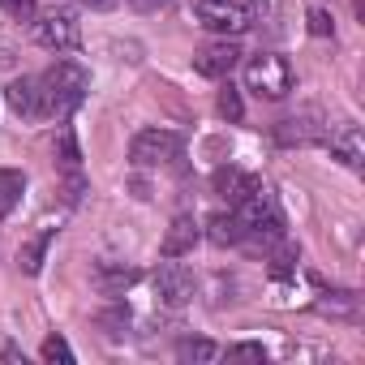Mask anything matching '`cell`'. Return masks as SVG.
Instances as JSON below:
<instances>
[{
    "label": "cell",
    "mask_w": 365,
    "mask_h": 365,
    "mask_svg": "<svg viewBox=\"0 0 365 365\" xmlns=\"http://www.w3.org/2000/svg\"><path fill=\"white\" fill-rule=\"evenodd\" d=\"M86 69L73 65V61H56L43 78H39V116H69L82 99H86Z\"/></svg>",
    "instance_id": "6da1fadb"
},
{
    "label": "cell",
    "mask_w": 365,
    "mask_h": 365,
    "mask_svg": "<svg viewBox=\"0 0 365 365\" xmlns=\"http://www.w3.org/2000/svg\"><path fill=\"white\" fill-rule=\"evenodd\" d=\"M232 211H237V220H241V228H245V241L271 250V245L284 237V211H279V202L271 198L267 185H262L258 194H250V198H245L241 207H232Z\"/></svg>",
    "instance_id": "7a4b0ae2"
},
{
    "label": "cell",
    "mask_w": 365,
    "mask_h": 365,
    "mask_svg": "<svg viewBox=\"0 0 365 365\" xmlns=\"http://www.w3.org/2000/svg\"><path fill=\"white\" fill-rule=\"evenodd\" d=\"M245 86L262 99H284L292 86H297V73L292 65L279 56V52H258L250 65H245Z\"/></svg>",
    "instance_id": "3957f363"
},
{
    "label": "cell",
    "mask_w": 365,
    "mask_h": 365,
    "mask_svg": "<svg viewBox=\"0 0 365 365\" xmlns=\"http://www.w3.org/2000/svg\"><path fill=\"white\" fill-rule=\"evenodd\" d=\"M194 14H198V26H207L215 35H241L254 26V9L245 0H198Z\"/></svg>",
    "instance_id": "277c9868"
},
{
    "label": "cell",
    "mask_w": 365,
    "mask_h": 365,
    "mask_svg": "<svg viewBox=\"0 0 365 365\" xmlns=\"http://www.w3.org/2000/svg\"><path fill=\"white\" fill-rule=\"evenodd\" d=\"M35 39L48 48V52H73L82 43V22L73 9H48L39 22H35Z\"/></svg>",
    "instance_id": "5b68a950"
},
{
    "label": "cell",
    "mask_w": 365,
    "mask_h": 365,
    "mask_svg": "<svg viewBox=\"0 0 365 365\" xmlns=\"http://www.w3.org/2000/svg\"><path fill=\"white\" fill-rule=\"evenodd\" d=\"M176 155H180V133H172V129H142L129 142V159L138 168H163Z\"/></svg>",
    "instance_id": "8992f818"
},
{
    "label": "cell",
    "mask_w": 365,
    "mask_h": 365,
    "mask_svg": "<svg viewBox=\"0 0 365 365\" xmlns=\"http://www.w3.org/2000/svg\"><path fill=\"white\" fill-rule=\"evenodd\" d=\"M155 297L168 305V309H180V305H190L194 301V271L185 262H159L155 271Z\"/></svg>",
    "instance_id": "52a82bcc"
},
{
    "label": "cell",
    "mask_w": 365,
    "mask_h": 365,
    "mask_svg": "<svg viewBox=\"0 0 365 365\" xmlns=\"http://www.w3.org/2000/svg\"><path fill=\"white\" fill-rule=\"evenodd\" d=\"M211 190L228 202V207H241L250 194H258L262 190V180L254 176V172H245V168H237V163H228V168H215V176H211Z\"/></svg>",
    "instance_id": "ba28073f"
},
{
    "label": "cell",
    "mask_w": 365,
    "mask_h": 365,
    "mask_svg": "<svg viewBox=\"0 0 365 365\" xmlns=\"http://www.w3.org/2000/svg\"><path fill=\"white\" fill-rule=\"evenodd\" d=\"M237 61H241V48H237L228 35L194 52V69H198L202 78H228V73L237 69Z\"/></svg>",
    "instance_id": "9c48e42d"
},
{
    "label": "cell",
    "mask_w": 365,
    "mask_h": 365,
    "mask_svg": "<svg viewBox=\"0 0 365 365\" xmlns=\"http://www.w3.org/2000/svg\"><path fill=\"white\" fill-rule=\"evenodd\" d=\"M138 279H142V271L129 262H95L91 267V288L99 297H125Z\"/></svg>",
    "instance_id": "30bf717a"
},
{
    "label": "cell",
    "mask_w": 365,
    "mask_h": 365,
    "mask_svg": "<svg viewBox=\"0 0 365 365\" xmlns=\"http://www.w3.org/2000/svg\"><path fill=\"white\" fill-rule=\"evenodd\" d=\"M322 142L331 146V155H335L344 168H361V163H365V138H361V129H356L352 120L335 125V129H331Z\"/></svg>",
    "instance_id": "8fae6325"
},
{
    "label": "cell",
    "mask_w": 365,
    "mask_h": 365,
    "mask_svg": "<svg viewBox=\"0 0 365 365\" xmlns=\"http://www.w3.org/2000/svg\"><path fill=\"white\" fill-rule=\"evenodd\" d=\"M327 129L318 125V112H301V116H288L275 125V142L279 146H309V142H322Z\"/></svg>",
    "instance_id": "7c38bea8"
},
{
    "label": "cell",
    "mask_w": 365,
    "mask_h": 365,
    "mask_svg": "<svg viewBox=\"0 0 365 365\" xmlns=\"http://www.w3.org/2000/svg\"><path fill=\"white\" fill-rule=\"evenodd\" d=\"M198 224H194V215H176L172 220V228H168V237H163V245H159V254L163 258H180V254H190L194 245H198Z\"/></svg>",
    "instance_id": "4fadbf2b"
},
{
    "label": "cell",
    "mask_w": 365,
    "mask_h": 365,
    "mask_svg": "<svg viewBox=\"0 0 365 365\" xmlns=\"http://www.w3.org/2000/svg\"><path fill=\"white\" fill-rule=\"evenodd\" d=\"M5 99L18 116H39V78H14L5 86Z\"/></svg>",
    "instance_id": "5bb4252c"
},
{
    "label": "cell",
    "mask_w": 365,
    "mask_h": 365,
    "mask_svg": "<svg viewBox=\"0 0 365 365\" xmlns=\"http://www.w3.org/2000/svg\"><path fill=\"white\" fill-rule=\"evenodd\" d=\"M207 241H211V245H241V241H245V228H241V220H237L232 207L207 220Z\"/></svg>",
    "instance_id": "9a60e30c"
},
{
    "label": "cell",
    "mask_w": 365,
    "mask_h": 365,
    "mask_svg": "<svg viewBox=\"0 0 365 365\" xmlns=\"http://www.w3.org/2000/svg\"><path fill=\"white\" fill-rule=\"evenodd\" d=\"M52 237H56V232H52V228H43L35 241H26V245L18 250V267H22L26 275H39V271H43V258H48V245H52Z\"/></svg>",
    "instance_id": "2e32d148"
},
{
    "label": "cell",
    "mask_w": 365,
    "mask_h": 365,
    "mask_svg": "<svg viewBox=\"0 0 365 365\" xmlns=\"http://www.w3.org/2000/svg\"><path fill=\"white\" fill-rule=\"evenodd\" d=\"M267 258H271V275H292L297 271V258H301V245L297 241H288V237H279L271 250H267Z\"/></svg>",
    "instance_id": "e0dca14e"
},
{
    "label": "cell",
    "mask_w": 365,
    "mask_h": 365,
    "mask_svg": "<svg viewBox=\"0 0 365 365\" xmlns=\"http://www.w3.org/2000/svg\"><path fill=\"white\" fill-rule=\"evenodd\" d=\"M22 190H26L22 172H14V168H5V172H0V220H5V215L14 211V202L22 198Z\"/></svg>",
    "instance_id": "ac0fdd59"
},
{
    "label": "cell",
    "mask_w": 365,
    "mask_h": 365,
    "mask_svg": "<svg viewBox=\"0 0 365 365\" xmlns=\"http://www.w3.org/2000/svg\"><path fill=\"white\" fill-rule=\"evenodd\" d=\"M99 327L108 331V339H120V335H125V327H129V305L112 297V305L99 314Z\"/></svg>",
    "instance_id": "d6986e66"
},
{
    "label": "cell",
    "mask_w": 365,
    "mask_h": 365,
    "mask_svg": "<svg viewBox=\"0 0 365 365\" xmlns=\"http://www.w3.org/2000/svg\"><path fill=\"white\" fill-rule=\"evenodd\" d=\"M176 356H180V361H198V365H207V361L220 356V348H215L211 339H180V344H176Z\"/></svg>",
    "instance_id": "ffe728a7"
},
{
    "label": "cell",
    "mask_w": 365,
    "mask_h": 365,
    "mask_svg": "<svg viewBox=\"0 0 365 365\" xmlns=\"http://www.w3.org/2000/svg\"><path fill=\"white\" fill-rule=\"evenodd\" d=\"M220 116H224V120H241V116H245V103H241V95H237L232 82L220 91Z\"/></svg>",
    "instance_id": "44dd1931"
},
{
    "label": "cell",
    "mask_w": 365,
    "mask_h": 365,
    "mask_svg": "<svg viewBox=\"0 0 365 365\" xmlns=\"http://www.w3.org/2000/svg\"><path fill=\"white\" fill-rule=\"evenodd\" d=\"M39 356H43V361H61V365H73V348H69L61 335H48V339H43V348H39Z\"/></svg>",
    "instance_id": "7402d4cb"
},
{
    "label": "cell",
    "mask_w": 365,
    "mask_h": 365,
    "mask_svg": "<svg viewBox=\"0 0 365 365\" xmlns=\"http://www.w3.org/2000/svg\"><path fill=\"white\" fill-rule=\"evenodd\" d=\"M0 14H9L14 22H31L39 14V0H0Z\"/></svg>",
    "instance_id": "603a6c76"
},
{
    "label": "cell",
    "mask_w": 365,
    "mask_h": 365,
    "mask_svg": "<svg viewBox=\"0 0 365 365\" xmlns=\"http://www.w3.org/2000/svg\"><path fill=\"white\" fill-rule=\"evenodd\" d=\"M228 356H237V361H267V348L262 344H237V348H228Z\"/></svg>",
    "instance_id": "cb8c5ba5"
},
{
    "label": "cell",
    "mask_w": 365,
    "mask_h": 365,
    "mask_svg": "<svg viewBox=\"0 0 365 365\" xmlns=\"http://www.w3.org/2000/svg\"><path fill=\"white\" fill-rule=\"evenodd\" d=\"M309 35H331V14L327 9H309Z\"/></svg>",
    "instance_id": "d4e9b609"
},
{
    "label": "cell",
    "mask_w": 365,
    "mask_h": 365,
    "mask_svg": "<svg viewBox=\"0 0 365 365\" xmlns=\"http://www.w3.org/2000/svg\"><path fill=\"white\" fill-rule=\"evenodd\" d=\"M129 5H133L138 14H159V9L168 5V0H129Z\"/></svg>",
    "instance_id": "484cf974"
},
{
    "label": "cell",
    "mask_w": 365,
    "mask_h": 365,
    "mask_svg": "<svg viewBox=\"0 0 365 365\" xmlns=\"http://www.w3.org/2000/svg\"><path fill=\"white\" fill-rule=\"evenodd\" d=\"M86 9H108V5H116V0H82Z\"/></svg>",
    "instance_id": "4316f807"
}]
</instances>
